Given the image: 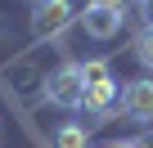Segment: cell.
Wrapping results in <instances>:
<instances>
[{
    "mask_svg": "<svg viewBox=\"0 0 153 148\" xmlns=\"http://www.w3.org/2000/svg\"><path fill=\"white\" fill-rule=\"evenodd\" d=\"M90 5H104V9H113V14H122V9H126V0H90Z\"/></svg>",
    "mask_w": 153,
    "mask_h": 148,
    "instance_id": "cell-8",
    "label": "cell"
},
{
    "mask_svg": "<svg viewBox=\"0 0 153 148\" xmlns=\"http://www.w3.org/2000/svg\"><path fill=\"white\" fill-rule=\"evenodd\" d=\"M140 9H144V27H153V0H144Z\"/></svg>",
    "mask_w": 153,
    "mask_h": 148,
    "instance_id": "cell-10",
    "label": "cell"
},
{
    "mask_svg": "<svg viewBox=\"0 0 153 148\" xmlns=\"http://www.w3.org/2000/svg\"><path fill=\"white\" fill-rule=\"evenodd\" d=\"M72 18H76L72 0H41V5L32 9V36H36V40H50V36H59Z\"/></svg>",
    "mask_w": 153,
    "mask_h": 148,
    "instance_id": "cell-2",
    "label": "cell"
},
{
    "mask_svg": "<svg viewBox=\"0 0 153 148\" xmlns=\"http://www.w3.org/2000/svg\"><path fill=\"white\" fill-rule=\"evenodd\" d=\"M140 5H144V0H140Z\"/></svg>",
    "mask_w": 153,
    "mask_h": 148,
    "instance_id": "cell-13",
    "label": "cell"
},
{
    "mask_svg": "<svg viewBox=\"0 0 153 148\" xmlns=\"http://www.w3.org/2000/svg\"><path fill=\"white\" fill-rule=\"evenodd\" d=\"M104 148H135V144H104Z\"/></svg>",
    "mask_w": 153,
    "mask_h": 148,
    "instance_id": "cell-11",
    "label": "cell"
},
{
    "mask_svg": "<svg viewBox=\"0 0 153 148\" xmlns=\"http://www.w3.org/2000/svg\"><path fill=\"white\" fill-rule=\"evenodd\" d=\"M135 58H140V63L153 72V27H144V32L135 36Z\"/></svg>",
    "mask_w": 153,
    "mask_h": 148,
    "instance_id": "cell-7",
    "label": "cell"
},
{
    "mask_svg": "<svg viewBox=\"0 0 153 148\" xmlns=\"http://www.w3.org/2000/svg\"><path fill=\"white\" fill-rule=\"evenodd\" d=\"M45 99L54 108H81L86 99V81H81V63H63L50 72V81H45Z\"/></svg>",
    "mask_w": 153,
    "mask_h": 148,
    "instance_id": "cell-1",
    "label": "cell"
},
{
    "mask_svg": "<svg viewBox=\"0 0 153 148\" xmlns=\"http://www.w3.org/2000/svg\"><path fill=\"white\" fill-rule=\"evenodd\" d=\"M54 148H86V126H76V121L59 126V135H54Z\"/></svg>",
    "mask_w": 153,
    "mask_h": 148,
    "instance_id": "cell-5",
    "label": "cell"
},
{
    "mask_svg": "<svg viewBox=\"0 0 153 148\" xmlns=\"http://www.w3.org/2000/svg\"><path fill=\"white\" fill-rule=\"evenodd\" d=\"M131 144H135V148H153V130H144V135H140V139H131Z\"/></svg>",
    "mask_w": 153,
    "mask_h": 148,
    "instance_id": "cell-9",
    "label": "cell"
},
{
    "mask_svg": "<svg viewBox=\"0 0 153 148\" xmlns=\"http://www.w3.org/2000/svg\"><path fill=\"white\" fill-rule=\"evenodd\" d=\"M81 81L86 85H104V81H113V67L104 58H90V63H81Z\"/></svg>",
    "mask_w": 153,
    "mask_h": 148,
    "instance_id": "cell-6",
    "label": "cell"
},
{
    "mask_svg": "<svg viewBox=\"0 0 153 148\" xmlns=\"http://www.w3.org/2000/svg\"><path fill=\"white\" fill-rule=\"evenodd\" d=\"M32 5H41V0H32Z\"/></svg>",
    "mask_w": 153,
    "mask_h": 148,
    "instance_id": "cell-12",
    "label": "cell"
},
{
    "mask_svg": "<svg viewBox=\"0 0 153 148\" xmlns=\"http://www.w3.org/2000/svg\"><path fill=\"white\" fill-rule=\"evenodd\" d=\"M76 23H81V32H86L90 40H113V36L122 32V14H113V9H104V5H86L81 14H76Z\"/></svg>",
    "mask_w": 153,
    "mask_h": 148,
    "instance_id": "cell-4",
    "label": "cell"
},
{
    "mask_svg": "<svg viewBox=\"0 0 153 148\" xmlns=\"http://www.w3.org/2000/svg\"><path fill=\"white\" fill-rule=\"evenodd\" d=\"M122 112L131 121H153V77H140V81L122 85Z\"/></svg>",
    "mask_w": 153,
    "mask_h": 148,
    "instance_id": "cell-3",
    "label": "cell"
}]
</instances>
